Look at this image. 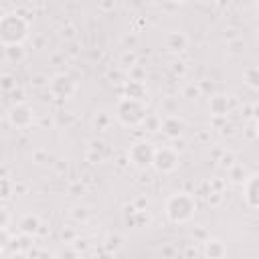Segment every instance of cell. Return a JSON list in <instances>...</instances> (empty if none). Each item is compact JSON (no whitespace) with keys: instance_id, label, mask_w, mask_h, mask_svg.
<instances>
[{"instance_id":"cell-18","label":"cell","mask_w":259,"mask_h":259,"mask_svg":"<svg viewBox=\"0 0 259 259\" xmlns=\"http://www.w3.org/2000/svg\"><path fill=\"white\" fill-rule=\"evenodd\" d=\"M0 87H2V91H6V93H12V91L16 89V79H14L12 75L4 73V75L0 77Z\"/></svg>"},{"instance_id":"cell-13","label":"cell","mask_w":259,"mask_h":259,"mask_svg":"<svg viewBox=\"0 0 259 259\" xmlns=\"http://www.w3.org/2000/svg\"><path fill=\"white\" fill-rule=\"evenodd\" d=\"M4 57H6V61H8V63L18 65V63H22V61H24L26 53H24L22 45H12V47H4Z\"/></svg>"},{"instance_id":"cell-30","label":"cell","mask_w":259,"mask_h":259,"mask_svg":"<svg viewBox=\"0 0 259 259\" xmlns=\"http://www.w3.org/2000/svg\"><path fill=\"white\" fill-rule=\"evenodd\" d=\"M162 255H164V257H172V255H174V249H172L170 245H166V247L162 249Z\"/></svg>"},{"instance_id":"cell-22","label":"cell","mask_w":259,"mask_h":259,"mask_svg":"<svg viewBox=\"0 0 259 259\" xmlns=\"http://www.w3.org/2000/svg\"><path fill=\"white\" fill-rule=\"evenodd\" d=\"M87 160H89L91 164H99V162L103 160V156H101L99 152H95V150H91V148H89V152H87Z\"/></svg>"},{"instance_id":"cell-7","label":"cell","mask_w":259,"mask_h":259,"mask_svg":"<svg viewBox=\"0 0 259 259\" xmlns=\"http://www.w3.org/2000/svg\"><path fill=\"white\" fill-rule=\"evenodd\" d=\"M49 89L55 97H61V99H69L75 89H77V83L73 81V77L69 75H57L51 83H49Z\"/></svg>"},{"instance_id":"cell-3","label":"cell","mask_w":259,"mask_h":259,"mask_svg":"<svg viewBox=\"0 0 259 259\" xmlns=\"http://www.w3.org/2000/svg\"><path fill=\"white\" fill-rule=\"evenodd\" d=\"M117 119L123 125H140L146 121L148 111H146V103L140 99H132V97H121L115 109Z\"/></svg>"},{"instance_id":"cell-9","label":"cell","mask_w":259,"mask_h":259,"mask_svg":"<svg viewBox=\"0 0 259 259\" xmlns=\"http://www.w3.org/2000/svg\"><path fill=\"white\" fill-rule=\"evenodd\" d=\"M243 194L247 204L259 210V174H253L243 182Z\"/></svg>"},{"instance_id":"cell-25","label":"cell","mask_w":259,"mask_h":259,"mask_svg":"<svg viewBox=\"0 0 259 259\" xmlns=\"http://www.w3.org/2000/svg\"><path fill=\"white\" fill-rule=\"evenodd\" d=\"M192 93H194V95H200V85H188V87L184 89V95H186V97H192Z\"/></svg>"},{"instance_id":"cell-16","label":"cell","mask_w":259,"mask_h":259,"mask_svg":"<svg viewBox=\"0 0 259 259\" xmlns=\"http://www.w3.org/2000/svg\"><path fill=\"white\" fill-rule=\"evenodd\" d=\"M210 111H212L214 115H225V113L229 111V101H227V97H223V95L212 97V99H210Z\"/></svg>"},{"instance_id":"cell-23","label":"cell","mask_w":259,"mask_h":259,"mask_svg":"<svg viewBox=\"0 0 259 259\" xmlns=\"http://www.w3.org/2000/svg\"><path fill=\"white\" fill-rule=\"evenodd\" d=\"M233 162H235V156H233V154L229 152V154H225V156H223V160H221V166H223V168H229V170H231V168L235 166Z\"/></svg>"},{"instance_id":"cell-21","label":"cell","mask_w":259,"mask_h":259,"mask_svg":"<svg viewBox=\"0 0 259 259\" xmlns=\"http://www.w3.org/2000/svg\"><path fill=\"white\" fill-rule=\"evenodd\" d=\"M119 247H121V239H119L117 235H109L107 241H105V249H107L109 253H113V251H117Z\"/></svg>"},{"instance_id":"cell-6","label":"cell","mask_w":259,"mask_h":259,"mask_svg":"<svg viewBox=\"0 0 259 259\" xmlns=\"http://www.w3.org/2000/svg\"><path fill=\"white\" fill-rule=\"evenodd\" d=\"M32 119H34L32 109H30L26 103H18V105H14V107L8 111V121H10V125L16 127V130L30 127V125H32Z\"/></svg>"},{"instance_id":"cell-26","label":"cell","mask_w":259,"mask_h":259,"mask_svg":"<svg viewBox=\"0 0 259 259\" xmlns=\"http://www.w3.org/2000/svg\"><path fill=\"white\" fill-rule=\"evenodd\" d=\"M2 196H4V198L10 196V182H8V178L2 180Z\"/></svg>"},{"instance_id":"cell-29","label":"cell","mask_w":259,"mask_h":259,"mask_svg":"<svg viewBox=\"0 0 259 259\" xmlns=\"http://www.w3.org/2000/svg\"><path fill=\"white\" fill-rule=\"evenodd\" d=\"M174 73L176 75H182L184 73V63H174Z\"/></svg>"},{"instance_id":"cell-32","label":"cell","mask_w":259,"mask_h":259,"mask_svg":"<svg viewBox=\"0 0 259 259\" xmlns=\"http://www.w3.org/2000/svg\"><path fill=\"white\" fill-rule=\"evenodd\" d=\"M257 12H259V8H257Z\"/></svg>"},{"instance_id":"cell-5","label":"cell","mask_w":259,"mask_h":259,"mask_svg":"<svg viewBox=\"0 0 259 259\" xmlns=\"http://www.w3.org/2000/svg\"><path fill=\"white\" fill-rule=\"evenodd\" d=\"M160 174H168L174 172L178 168V152H174V148H158L156 156H154V164H152Z\"/></svg>"},{"instance_id":"cell-10","label":"cell","mask_w":259,"mask_h":259,"mask_svg":"<svg viewBox=\"0 0 259 259\" xmlns=\"http://www.w3.org/2000/svg\"><path fill=\"white\" fill-rule=\"evenodd\" d=\"M186 45H188V38H186V34H182V32H170V34L166 36V49L172 51V53L184 51Z\"/></svg>"},{"instance_id":"cell-15","label":"cell","mask_w":259,"mask_h":259,"mask_svg":"<svg viewBox=\"0 0 259 259\" xmlns=\"http://www.w3.org/2000/svg\"><path fill=\"white\" fill-rule=\"evenodd\" d=\"M243 81L245 85L253 87V89H259V67L257 65H251L243 71Z\"/></svg>"},{"instance_id":"cell-8","label":"cell","mask_w":259,"mask_h":259,"mask_svg":"<svg viewBox=\"0 0 259 259\" xmlns=\"http://www.w3.org/2000/svg\"><path fill=\"white\" fill-rule=\"evenodd\" d=\"M184 127H186V123H184L182 117H178V115H166L162 119V130L160 132H164L170 140H178L184 134Z\"/></svg>"},{"instance_id":"cell-14","label":"cell","mask_w":259,"mask_h":259,"mask_svg":"<svg viewBox=\"0 0 259 259\" xmlns=\"http://www.w3.org/2000/svg\"><path fill=\"white\" fill-rule=\"evenodd\" d=\"M123 97H132V99H146V85L144 83H136V81H127L125 83V95Z\"/></svg>"},{"instance_id":"cell-20","label":"cell","mask_w":259,"mask_h":259,"mask_svg":"<svg viewBox=\"0 0 259 259\" xmlns=\"http://www.w3.org/2000/svg\"><path fill=\"white\" fill-rule=\"evenodd\" d=\"M146 127H148V132H158V130H162V117H158V115H150L148 113V117H146Z\"/></svg>"},{"instance_id":"cell-28","label":"cell","mask_w":259,"mask_h":259,"mask_svg":"<svg viewBox=\"0 0 259 259\" xmlns=\"http://www.w3.org/2000/svg\"><path fill=\"white\" fill-rule=\"evenodd\" d=\"M85 243H87V241H83V239H77V241H75V251H77V253H79V251H83V249L87 247Z\"/></svg>"},{"instance_id":"cell-11","label":"cell","mask_w":259,"mask_h":259,"mask_svg":"<svg viewBox=\"0 0 259 259\" xmlns=\"http://www.w3.org/2000/svg\"><path fill=\"white\" fill-rule=\"evenodd\" d=\"M38 227H42V225H40V219H38L36 214H24V217L18 221V229H20L24 235H34V233L38 231Z\"/></svg>"},{"instance_id":"cell-2","label":"cell","mask_w":259,"mask_h":259,"mask_svg":"<svg viewBox=\"0 0 259 259\" xmlns=\"http://www.w3.org/2000/svg\"><path fill=\"white\" fill-rule=\"evenodd\" d=\"M196 212V202L186 192H176L166 200V217L172 223H188Z\"/></svg>"},{"instance_id":"cell-17","label":"cell","mask_w":259,"mask_h":259,"mask_svg":"<svg viewBox=\"0 0 259 259\" xmlns=\"http://www.w3.org/2000/svg\"><path fill=\"white\" fill-rule=\"evenodd\" d=\"M127 75H130V81L144 83V79H146V69H144L142 65H136V67H132V69L127 71Z\"/></svg>"},{"instance_id":"cell-24","label":"cell","mask_w":259,"mask_h":259,"mask_svg":"<svg viewBox=\"0 0 259 259\" xmlns=\"http://www.w3.org/2000/svg\"><path fill=\"white\" fill-rule=\"evenodd\" d=\"M12 95H14V97H12V99H14V105H18V103H22V101L26 99V97H24V91H22L20 87H16V89L12 91Z\"/></svg>"},{"instance_id":"cell-4","label":"cell","mask_w":259,"mask_h":259,"mask_svg":"<svg viewBox=\"0 0 259 259\" xmlns=\"http://www.w3.org/2000/svg\"><path fill=\"white\" fill-rule=\"evenodd\" d=\"M156 150L152 142H136L130 150H127V158L132 160V164H136L138 168H148L154 164V156H156Z\"/></svg>"},{"instance_id":"cell-12","label":"cell","mask_w":259,"mask_h":259,"mask_svg":"<svg viewBox=\"0 0 259 259\" xmlns=\"http://www.w3.org/2000/svg\"><path fill=\"white\" fill-rule=\"evenodd\" d=\"M204 253H206V259H223L227 255V247H225V243H221L217 239H208Z\"/></svg>"},{"instance_id":"cell-19","label":"cell","mask_w":259,"mask_h":259,"mask_svg":"<svg viewBox=\"0 0 259 259\" xmlns=\"http://www.w3.org/2000/svg\"><path fill=\"white\" fill-rule=\"evenodd\" d=\"M121 65H123L127 71H130L132 67H136V65H138V57H136V53L127 49V51L123 53V57H121Z\"/></svg>"},{"instance_id":"cell-27","label":"cell","mask_w":259,"mask_h":259,"mask_svg":"<svg viewBox=\"0 0 259 259\" xmlns=\"http://www.w3.org/2000/svg\"><path fill=\"white\" fill-rule=\"evenodd\" d=\"M30 83H32V87H42L45 85V77L42 75H36V77L30 79Z\"/></svg>"},{"instance_id":"cell-1","label":"cell","mask_w":259,"mask_h":259,"mask_svg":"<svg viewBox=\"0 0 259 259\" xmlns=\"http://www.w3.org/2000/svg\"><path fill=\"white\" fill-rule=\"evenodd\" d=\"M28 36V20L16 12L4 14L0 18V40L2 47L20 45Z\"/></svg>"},{"instance_id":"cell-31","label":"cell","mask_w":259,"mask_h":259,"mask_svg":"<svg viewBox=\"0 0 259 259\" xmlns=\"http://www.w3.org/2000/svg\"><path fill=\"white\" fill-rule=\"evenodd\" d=\"M257 134H259V119H257Z\"/></svg>"}]
</instances>
